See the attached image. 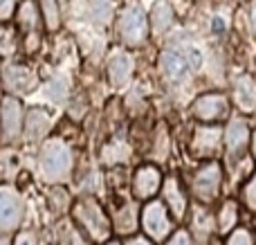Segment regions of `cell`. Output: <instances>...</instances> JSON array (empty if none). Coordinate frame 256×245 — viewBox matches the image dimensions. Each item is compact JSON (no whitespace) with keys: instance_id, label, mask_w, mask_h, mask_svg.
Segmentation results:
<instances>
[{"instance_id":"19","label":"cell","mask_w":256,"mask_h":245,"mask_svg":"<svg viewBox=\"0 0 256 245\" xmlns=\"http://www.w3.org/2000/svg\"><path fill=\"white\" fill-rule=\"evenodd\" d=\"M4 86H7L9 90H16V92L27 90L32 86V72L22 66L4 68Z\"/></svg>"},{"instance_id":"28","label":"cell","mask_w":256,"mask_h":245,"mask_svg":"<svg viewBox=\"0 0 256 245\" xmlns=\"http://www.w3.org/2000/svg\"><path fill=\"white\" fill-rule=\"evenodd\" d=\"M243 200H245V205H248L250 210L256 212V174L248 180V184H245V189H243Z\"/></svg>"},{"instance_id":"10","label":"cell","mask_w":256,"mask_h":245,"mask_svg":"<svg viewBox=\"0 0 256 245\" xmlns=\"http://www.w3.org/2000/svg\"><path fill=\"white\" fill-rule=\"evenodd\" d=\"M220 138H222V128L218 126H198L191 140V151L200 158L214 156L220 146Z\"/></svg>"},{"instance_id":"36","label":"cell","mask_w":256,"mask_h":245,"mask_svg":"<svg viewBox=\"0 0 256 245\" xmlns=\"http://www.w3.org/2000/svg\"><path fill=\"white\" fill-rule=\"evenodd\" d=\"M252 30H254V34H256V2L252 4Z\"/></svg>"},{"instance_id":"2","label":"cell","mask_w":256,"mask_h":245,"mask_svg":"<svg viewBox=\"0 0 256 245\" xmlns=\"http://www.w3.org/2000/svg\"><path fill=\"white\" fill-rule=\"evenodd\" d=\"M72 156L70 146L63 142L61 138H54L45 142L43 151H40V169H43L45 178L50 180H61L70 174Z\"/></svg>"},{"instance_id":"12","label":"cell","mask_w":256,"mask_h":245,"mask_svg":"<svg viewBox=\"0 0 256 245\" xmlns=\"http://www.w3.org/2000/svg\"><path fill=\"white\" fill-rule=\"evenodd\" d=\"M22 124V106L18 99L4 97L2 102V128H4V140H12L18 135Z\"/></svg>"},{"instance_id":"1","label":"cell","mask_w":256,"mask_h":245,"mask_svg":"<svg viewBox=\"0 0 256 245\" xmlns=\"http://www.w3.org/2000/svg\"><path fill=\"white\" fill-rule=\"evenodd\" d=\"M72 216L79 223V228H84V232L92 238L94 243H104L110 236V220L104 214V210L99 207L97 200L92 198H81L72 207Z\"/></svg>"},{"instance_id":"30","label":"cell","mask_w":256,"mask_h":245,"mask_svg":"<svg viewBox=\"0 0 256 245\" xmlns=\"http://www.w3.org/2000/svg\"><path fill=\"white\" fill-rule=\"evenodd\" d=\"M166 245H191V236L184 232V230H180V232L173 234V238Z\"/></svg>"},{"instance_id":"4","label":"cell","mask_w":256,"mask_h":245,"mask_svg":"<svg viewBox=\"0 0 256 245\" xmlns=\"http://www.w3.org/2000/svg\"><path fill=\"white\" fill-rule=\"evenodd\" d=\"M222 182V166L218 162H207L204 166H200L194 176V194L200 198L202 202H209L218 196V189Z\"/></svg>"},{"instance_id":"8","label":"cell","mask_w":256,"mask_h":245,"mask_svg":"<svg viewBox=\"0 0 256 245\" xmlns=\"http://www.w3.org/2000/svg\"><path fill=\"white\" fill-rule=\"evenodd\" d=\"M164 187L162 184V174H160L158 166L153 164H144L135 171V178H132V192L140 200H146V198L155 196L158 189Z\"/></svg>"},{"instance_id":"16","label":"cell","mask_w":256,"mask_h":245,"mask_svg":"<svg viewBox=\"0 0 256 245\" xmlns=\"http://www.w3.org/2000/svg\"><path fill=\"white\" fill-rule=\"evenodd\" d=\"M132 70H135V63L128 54H120L115 56L110 63H108V76L115 86H124L128 79L132 76Z\"/></svg>"},{"instance_id":"37","label":"cell","mask_w":256,"mask_h":245,"mask_svg":"<svg viewBox=\"0 0 256 245\" xmlns=\"http://www.w3.org/2000/svg\"><path fill=\"white\" fill-rule=\"evenodd\" d=\"M252 153H254V158H256V133L252 135Z\"/></svg>"},{"instance_id":"24","label":"cell","mask_w":256,"mask_h":245,"mask_svg":"<svg viewBox=\"0 0 256 245\" xmlns=\"http://www.w3.org/2000/svg\"><path fill=\"white\" fill-rule=\"evenodd\" d=\"M168 146H171V142H168V133H166V126H158V130H155V140H153V156L155 160L164 162L168 156Z\"/></svg>"},{"instance_id":"15","label":"cell","mask_w":256,"mask_h":245,"mask_svg":"<svg viewBox=\"0 0 256 245\" xmlns=\"http://www.w3.org/2000/svg\"><path fill=\"white\" fill-rule=\"evenodd\" d=\"M40 4L36 0H22L18 7V25L27 34H38L40 30Z\"/></svg>"},{"instance_id":"7","label":"cell","mask_w":256,"mask_h":245,"mask_svg":"<svg viewBox=\"0 0 256 245\" xmlns=\"http://www.w3.org/2000/svg\"><path fill=\"white\" fill-rule=\"evenodd\" d=\"M160 72L164 74V79L171 81V84H180L189 76L191 66H189V58L180 52H173V50H166V52L160 54Z\"/></svg>"},{"instance_id":"23","label":"cell","mask_w":256,"mask_h":245,"mask_svg":"<svg viewBox=\"0 0 256 245\" xmlns=\"http://www.w3.org/2000/svg\"><path fill=\"white\" fill-rule=\"evenodd\" d=\"M40 4V14H43L45 18V25H48V30H58V25H61V12H58V4L56 0H38Z\"/></svg>"},{"instance_id":"33","label":"cell","mask_w":256,"mask_h":245,"mask_svg":"<svg viewBox=\"0 0 256 245\" xmlns=\"http://www.w3.org/2000/svg\"><path fill=\"white\" fill-rule=\"evenodd\" d=\"M38 40H40V36L38 34H27V52H34L36 48H38Z\"/></svg>"},{"instance_id":"13","label":"cell","mask_w":256,"mask_h":245,"mask_svg":"<svg viewBox=\"0 0 256 245\" xmlns=\"http://www.w3.org/2000/svg\"><path fill=\"white\" fill-rule=\"evenodd\" d=\"M234 99L238 108L243 110H254L256 108V79L250 74H243L234 81Z\"/></svg>"},{"instance_id":"20","label":"cell","mask_w":256,"mask_h":245,"mask_svg":"<svg viewBox=\"0 0 256 245\" xmlns=\"http://www.w3.org/2000/svg\"><path fill=\"white\" fill-rule=\"evenodd\" d=\"M137 212H135V205L132 202H126L124 207H120L117 210V214H115V228H117V232L120 234H128V232H132L135 230V218H137Z\"/></svg>"},{"instance_id":"22","label":"cell","mask_w":256,"mask_h":245,"mask_svg":"<svg viewBox=\"0 0 256 245\" xmlns=\"http://www.w3.org/2000/svg\"><path fill=\"white\" fill-rule=\"evenodd\" d=\"M112 0H92L90 2V18L97 25H108L112 18Z\"/></svg>"},{"instance_id":"6","label":"cell","mask_w":256,"mask_h":245,"mask_svg":"<svg viewBox=\"0 0 256 245\" xmlns=\"http://www.w3.org/2000/svg\"><path fill=\"white\" fill-rule=\"evenodd\" d=\"M191 112H194L196 120H202V122H220L227 117L230 112V102H227L225 94L220 92H209L202 94L194 102L191 106Z\"/></svg>"},{"instance_id":"17","label":"cell","mask_w":256,"mask_h":245,"mask_svg":"<svg viewBox=\"0 0 256 245\" xmlns=\"http://www.w3.org/2000/svg\"><path fill=\"white\" fill-rule=\"evenodd\" d=\"M25 130H27V140H40L45 133L50 130V117L45 110L40 108H32L27 112V122H25Z\"/></svg>"},{"instance_id":"11","label":"cell","mask_w":256,"mask_h":245,"mask_svg":"<svg viewBox=\"0 0 256 245\" xmlns=\"http://www.w3.org/2000/svg\"><path fill=\"white\" fill-rule=\"evenodd\" d=\"M250 142V126L243 117H232L230 124L225 128V144H227V151H230L232 158H236L238 153L245 151Z\"/></svg>"},{"instance_id":"38","label":"cell","mask_w":256,"mask_h":245,"mask_svg":"<svg viewBox=\"0 0 256 245\" xmlns=\"http://www.w3.org/2000/svg\"><path fill=\"white\" fill-rule=\"evenodd\" d=\"M110 245H115V243H110Z\"/></svg>"},{"instance_id":"31","label":"cell","mask_w":256,"mask_h":245,"mask_svg":"<svg viewBox=\"0 0 256 245\" xmlns=\"http://www.w3.org/2000/svg\"><path fill=\"white\" fill-rule=\"evenodd\" d=\"M12 12H14V0H0V16H2V20H9Z\"/></svg>"},{"instance_id":"3","label":"cell","mask_w":256,"mask_h":245,"mask_svg":"<svg viewBox=\"0 0 256 245\" xmlns=\"http://www.w3.org/2000/svg\"><path fill=\"white\" fill-rule=\"evenodd\" d=\"M120 36L124 38L126 45H142L148 36V20H146L144 12L137 7H128L120 16Z\"/></svg>"},{"instance_id":"18","label":"cell","mask_w":256,"mask_h":245,"mask_svg":"<svg viewBox=\"0 0 256 245\" xmlns=\"http://www.w3.org/2000/svg\"><path fill=\"white\" fill-rule=\"evenodd\" d=\"M128 156H130V146H128L126 140H122V138L110 140V142L104 146V151H102V160H104V164H108V166L120 164V162H126Z\"/></svg>"},{"instance_id":"25","label":"cell","mask_w":256,"mask_h":245,"mask_svg":"<svg viewBox=\"0 0 256 245\" xmlns=\"http://www.w3.org/2000/svg\"><path fill=\"white\" fill-rule=\"evenodd\" d=\"M171 22H173L171 7H168V4H164V2L155 4V9H153V27H155V32L168 30V27H171Z\"/></svg>"},{"instance_id":"35","label":"cell","mask_w":256,"mask_h":245,"mask_svg":"<svg viewBox=\"0 0 256 245\" xmlns=\"http://www.w3.org/2000/svg\"><path fill=\"white\" fill-rule=\"evenodd\" d=\"M222 18H214V32H222Z\"/></svg>"},{"instance_id":"14","label":"cell","mask_w":256,"mask_h":245,"mask_svg":"<svg viewBox=\"0 0 256 245\" xmlns=\"http://www.w3.org/2000/svg\"><path fill=\"white\" fill-rule=\"evenodd\" d=\"M162 192H164V202H166L168 210L173 212V216L182 218L186 212V196H184V192H182L180 182H178L176 178H166Z\"/></svg>"},{"instance_id":"21","label":"cell","mask_w":256,"mask_h":245,"mask_svg":"<svg viewBox=\"0 0 256 245\" xmlns=\"http://www.w3.org/2000/svg\"><path fill=\"white\" fill-rule=\"evenodd\" d=\"M236 220H238V205L234 200L222 202L220 212H218V230L220 232H234Z\"/></svg>"},{"instance_id":"9","label":"cell","mask_w":256,"mask_h":245,"mask_svg":"<svg viewBox=\"0 0 256 245\" xmlns=\"http://www.w3.org/2000/svg\"><path fill=\"white\" fill-rule=\"evenodd\" d=\"M22 218V200L18 194H14L12 189L4 187L0 192V225L2 232L14 230Z\"/></svg>"},{"instance_id":"26","label":"cell","mask_w":256,"mask_h":245,"mask_svg":"<svg viewBox=\"0 0 256 245\" xmlns=\"http://www.w3.org/2000/svg\"><path fill=\"white\" fill-rule=\"evenodd\" d=\"M68 90H70L68 81H66V79H61V76H56V79H52V81L48 84L45 92L50 94V99H52V102H61V99H66Z\"/></svg>"},{"instance_id":"34","label":"cell","mask_w":256,"mask_h":245,"mask_svg":"<svg viewBox=\"0 0 256 245\" xmlns=\"http://www.w3.org/2000/svg\"><path fill=\"white\" fill-rule=\"evenodd\" d=\"M126 245H153V243H150L148 238H144V236H132V238H128Z\"/></svg>"},{"instance_id":"5","label":"cell","mask_w":256,"mask_h":245,"mask_svg":"<svg viewBox=\"0 0 256 245\" xmlns=\"http://www.w3.org/2000/svg\"><path fill=\"white\" fill-rule=\"evenodd\" d=\"M142 228L155 241H162L171 234V218H168L166 205L160 200H153L142 210Z\"/></svg>"},{"instance_id":"27","label":"cell","mask_w":256,"mask_h":245,"mask_svg":"<svg viewBox=\"0 0 256 245\" xmlns=\"http://www.w3.org/2000/svg\"><path fill=\"white\" fill-rule=\"evenodd\" d=\"M194 228H196V232H198V234H202L204 230L212 228V216H209L204 210H198V207H196V212H194Z\"/></svg>"},{"instance_id":"32","label":"cell","mask_w":256,"mask_h":245,"mask_svg":"<svg viewBox=\"0 0 256 245\" xmlns=\"http://www.w3.org/2000/svg\"><path fill=\"white\" fill-rule=\"evenodd\" d=\"M14 245H36V238L32 236L30 232H22V234H18V236L14 238Z\"/></svg>"},{"instance_id":"29","label":"cell","mask_w":256,"mask_h":245,"mask_svg":"<svg viewBox=\"0 0 256 245\" xmlns=\"http://www.w3.org/2000/svg\"><path fill=\"white\" fill-rule=\"evenodd\" d=\"M227 245H254L252 241V234L248 230H234L227 238Z\"/></svg>"}]
</instances>
